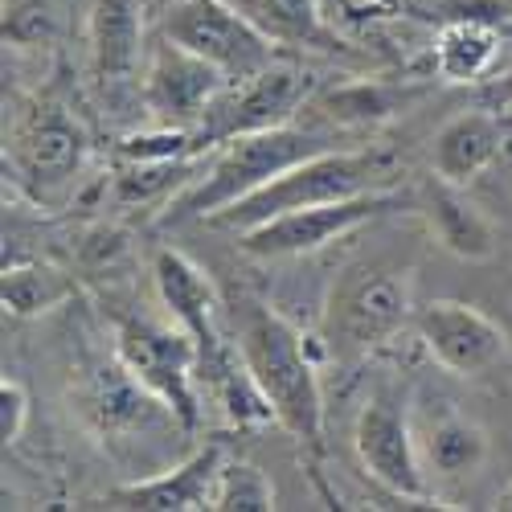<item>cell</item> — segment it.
Wrapping results in <instances>:
<instances>
[{
    "mask_svg": "<svg viewBox=\"0 0 512 512\" xmlns=\"http://www.w3.org/2000/svg\"><path fill=\"white\" fill-rule=\"evenodd\" d=\"M230 332L238 340V349L259 381V390L267 394L275 422L300 443L308 476L316 488L328 496L324 484V390H320V373L312 361V340L295 328L283 312H275L263 300H242L230 312ZM332 500V496H328Z\"/></svg>",
    "mask_w": 512,
    "mask_h": 512,
    "instance_id": "obj_1",
    "label": "cell"
},
{
    "mask_svg": "<svg viewBox=\"0 0 512 512\" xmlns=\"http://www.w3.org/2000/svg\"><path fill=\"white\" fill-rule=\"evenodd\" d=\"M390 181H398V156L390 148H324L300 164H291L287 173L267 181L259 193L218 209L205 226L242 234V230L263 226L291 209L349 201L361 193L390 189Z\"/></svg>",
    "mask_w": 512,
    "mask_h": 512,
    "instance_id": "obj_2",
    "label": "cell"
},
{
    "mask_svg": "<svg viewBox=\"0 0 512 512\" xmlns=\"http://www.w3.org/2000/svg\"><path fill=\"white\" fill-rule=\"evenodd\" d=\"M328 140L308 127H271V132H250L234 136L226 144L213 148V160L205 164V173L160 213V226H189V222H209L218 209L259 193L267 181L287 173L291 164H300L316 152H324Z\"/></svg>",
    "mask_w": 512,
    "mask_h": 512,
    "instance_id": "obj_3",
    "label": "cell"
},
{
    "mask_svg": "<svg viewBox=\"0 0 512 512\" xmlns=\"http://www.w3.org/2000/svg\"><path fill=\"white\" fill-rule=\"evenodd\" d=\"M91 156V136L78 115L54 95H29L5 127V168L37 205L74 197Z\"/></svg>",
    "mask_w": 512,
    "mask_h": 512,
    "instance_id": "obj_4",
    "label": "cell"
},
{
    "mask_svg": "<svg viewBox=\"0 0 512 512\" xmlns=\"http://www.w3.org/2000/svg\"><path fill=\"white\" fill-rule=\"evenodd\" d=\"M70 410L87 426V435L123 459V451H136L144 439H173L189 435L181 418L168 410L152 390L127 373V365L111 357H91L70 369Z\"/></svg>",
    "mask_w": 512,
    "mask_h": 512,
    "instance_id": "obj_5",
    "label": "cell"
},
{
    "mask_svg": "<svg viewBox=\"0 0 512 512\" xmlns=\"http://www.w3.org/2000/svg\"><path fill=\"white\" fill-rule=\"evenodd\" d=\"M111 353L181 418L189 435H197L205 406L197 386V345L177 320L164 324L140 312H111Z\"/></svg>",
    "mask_w": 512,
    "mask_h": 512,
    "instance_id": "obj_6",
    "label": "cell"
},
{
    "mask_svg": "<svg viewBox=\"0 0 512 512\" xmlns=\"http://www.w3.org/2000/svg\"><path fill=\"white\" fill-rule=\"evenodd\" d=\"M406 324H414V291L410 271L402 267L357 263L340 271V279L328 291L324 332L332 349L349 357H369L386 349Z\"/></svg>",
    "mask_w": 512,
    "mask_h": 512,
    "instance_id": "obj_7",
    "label": "cell"
},
{
    "mask_svg": "<svg viewBox=\"0 0 512 512\" xmlns=\"http://www.w3.org/2000/svg\"><path fill=\"white\" fill-rule=\"evenodd\" d=\"M312 99V74L295 62H271L259 74L238 78L213 99L205 119L197 123V152H213L218 144L250 132H271L300 115Z\"/></svg>",
    "mask_w": 512,
    "mask_h": 512,
    "instance_id": "obj_8",
    "label": "cell"
},
{
    "mask_svg": "<svg viewBox=\"0 0 512 512\" xmlns=\"http://www.w3.org/2000/svg\"><path fill=\"white\" fill-rule=\"evenodd\" d=\"M394 205H402V193L394 189H377V193H361L349 201H328V205H308V209H291L279 218L250 226L238 234V250L246 259L259 263H279V259H304L324 246H332L336 238H349L353 230L369 226L381 213H390Z\"/></svg>",
    "mask_w": 512,
    "mask_h": 512,
    "instance_id": "obj_9",
    "label": "cell"
},
{
    "mask_svg": "<svg viewBox=\"0 0 512 512\" xmlns=\"http://www.w3.org/2000/svg\"><path fill=\"white\" fill-rule=\"evenodd\" d=\"M353 451H357L361 472L377 488H386L390 496L406 504L431 508V476H426L422 455H418L414 422L394 394L365 398L353 422Z\"/></svg>",
    "mask_w": 512,
    "mask_h": 512,
    "instance_id": "obj_10",
    "label": "cell"
},
{
    "mask_svg": "<svg viewBox=\"0 0 512 512\" xmlns=\"http://www.w3.org/2000/svg\"><path fill=\"white\" fill-rule=\"evenodd\" d=\"M160 33L193 50L197 58L213 62L230 82L250 78L275 62V46L230 0H181V5L164 13Z\"/></svg>",
    "mask_w": 512,
    "mask_h": 512,
    "instance_id": "obj_11",
    "label": "cell"
},
{
    "mask_svg": "<svg viewBox=\"0 0 512 512\" xmlns=\"http://www.w3.org/2000/svg\"><path fill=\"white\" fill-rule=\"evenodd\" d=\"M422 353L451 377H484L508 361L504 328L463 300H431L414 312Z\"/></svg>",
    "mask_w": 512,
    "mask_h": 512,
    "instance_id": "obj_12",
    "label": "cell"
},
{
    "mask_svg": "<svg viewBox=\"0 0 512 512\" xmlns=\"http://www.w3.org/2000/svg\"><path fill=\"white\" fill-rule=\"evenodd\" d=\"M226 87H230V78L218 66L197 58L185 46H177V41L164 33L144 58V91L140 95H144L152 123H173V127L197 132V123L205 119V111Z\"/></svg>",
    "mask_w": 512,
    "mask_h": 512,
    "instance_id": "obj_13",
    "label": "cell"
},
{
    "mask_svg": "<svg viewBox=\"0 0 512 512\" xmlns=\"http://www.w3.org/2000/svg\"><path fill=\"white\" fill-rule=\"evenodd\" d=\"M222 459H226L222 443H205L156 476H140V480L111 488L99 504L119 508V512H205Z\"/></svg>",
    "mask_w": 512,
    "mask_h": 512,
    "instance_id": "obj_14",
    "label": "cell"
},
{
    "mask_svg": "<svg viewBox=\"0 0 512 512\" xmlns=\"http://www.w3.org/2000/svg\"><path fill=\"white\" fill-rule=\"evenodd\" d=\"M152 283H156V295L164 312L173 316L189 336L193 345H213L222 340L230 328L222 324V295L213 287L209 271L201 263H193L185 250L177 246H156L152 250Z\"/></svg>",
    "mask_w": 512,
    "mask_h": 512,
    "instance_id": "obj_15",
    "label": "cell"
},
{
    "mask_svg": "<svg viewBox=\"0 0 512 512\" xmlns=\"http://www.w3.org/2000/svg\"><path fill=\"white\" fill-rule=\"evenodd\" d=\"M418 213L431 226L435 242L463 263H492L496 259V226L488 213L463 193V185L443 181L439 173L422 177L418 185Z\"/></svg>",
    "mask_w": 512,
    "mask_h": 512,
    "instance_id": "obj_16",
    "label": "cell"
},
{
    "mask_svg": "<svg viewBox=\"0 0 512 512\" xmlns=\"http://www.w3.org/2000/svg\"><path fill=\"white\" fill-rule=\"evenodd\" d=\"M87 54L99 87L132 78L144 62V0H91Z\"/></svg>",
    "mask_w": 512,
    "mask_h": 512,
    "instance_id": "obj_17",
    "label": "cell"
},
{
    "mask_svg": "<svg viewBox=\"0 0 512 512\" xmlns=\"http://www.w3.org/2000/svg\"><path fill=\"white\" fill-rule=\"evenodd\" d=\"M504 148V123L492 107L459 111L431 136V173L455 185H472L484 168L496 164Z\"/></svg>",
    "mask_w": 512,
    "mask_h": 512,
    "instance_id": "obj_18",
    "label": "cell"
},
{
    "mask_svg": "<svg viewBox=\"0 0 512 512\" xmlns=\"http://www.w3.org/2000/svg\"><path fill=\"white\" fill-rule=\"evenodd\" d=\"M230 5L259 29L275 50H320L345 54L349 46L336 37L324 17V0H230Z\"/></svg>",
    "mask_w": 512,
    "mask_h": 512,
    "instance_id": "obj_19",
    "label": "cell"
},
{
    "mask_svg": "<svg viewBox=\"0 0 512 512\" xmlns=\"http://www.w3.org/2000/svg\"><path fill=\"white\" fill-rule=\"evenodd\" d=\"M414 435H418L422 467L431 480L476 476L492 451V439L484 426L472 414H459V410H439L431 422L414 426Z\"/></svg>",
    "mask_w": 512,
    "mask_h": 512,
    "instance_id": "obj_20",
    "label": "cell"
},
{
    "mask_svg": "<svg viewBox=\"0 0 512 512\" xmlns=\"http://www.w3.org/2000/svg\"><path fill=\"white\" fill-rule=\"evenodd\" d=\"M201 173H205V160L201 156L115 164L107 193H111V205L115 209H160L164 213Z\"/></svg>",
    "mask_w": 512,
    "mask_h": 512,
    "instance_id": "obj_21",
    "label": "cell"
},
{
    "mask_svg": "<svg viewBox=\"0 0 512 512\" xmlns=\"http://www.w3.org/2000/svg\"><path fill=\"white\" fill-rule=\"evenodd\" d=\"M422 91L418 87H398V82H381V78H357V82H340V87L324 91L316 99V115H324L336 127H377L394 115H402Z\"/></svg>",
    "mask_w": 512,
    "mask_h": 512,
    "instance_id": "obj_22",
    "label": "cell"
},
{
    "mask_svg": "<svg viewBox=\"0 0 512 512\" xmlns=\"http://www.w3.org/2000/svg\"><path fill=\"white\" fill-rule=\"evenodd\" d=\"M504 46V25L492 21H455L435 33V78L443 82H480L492 74Z\"/></svg>",
    "mask_w": 512,
    "mask_h": 512,
    "instance_id": "obj_23",
    "label": "cell"
},
{
    "mask_svg": "<svg viewBox=\"0 0 512 512\" xmlns=\"http://www.w3.org/2000/svg\"><path fill=\"white\" fill-rule=\"evenodd\" d=\"M78 295V283L70 271L54 267V263H13L5 267V279H0V300H5V312L9 316H41V312H50L66 300H74Z\"/></svg>",
    "mask_w": 512,
    "mask_h": 512,
    "instance_id": "obj_24",
    "label": "cell"
},
{
    "mask_svg": "<svg viewBox=\"0 0 512 512\" xmlns=\"http://www.w3.org/2000/svg\"><path fill=\"white\" fill-rule=\"evenodd\" d=\"M213 512H275L279 496L271 476L259 463L246 459H222L218 480H213V496H209Z\"/></svg>",
    "mask_w": 512,
    "mask_h": 512,
    "instance_id": "obj_25",
    "label": "cell"
},
{
    "mask_svg": "<svg viewBox=\"0 0 512 512\" xmlns=\"http://www.w3.org/2000/svg\"><path fill=\"white\" fill-rule=\"evenodd\" d=\"M177 156H201L197 136L189 127L173 123H152L144 132H127L115 144V164H136V160H177Z\"/></svg>",
    "mask_w": 512,
    "mask_h": 512,
    "instance_id": "obj_26",
    "label": "cell"
},
{
    "mask_svg": "<svg viewBox=\"0 0 512 512\" xmlns=\"http://www.w3.org/2000/svg\"><path fill=\"white\" fill-rule=\"evenodd\" d=\"M398 9L414 21L426 25H455V21H492V25H512V5L508 0H398Z\"/></svg>",
    "mask_w": 512,
    "mask_h": 512,
    "instance_id": "obj_27",
    "label": "cell"
},
{
    "mask_svg": "<svg viewBox=\"0 0 512 512\" xmlns=\"http://www.w3.org/2000/svg\"><path fill=\"white\" fill-rule=\"evenodd\" d=\"M50 37H54V13L46 0H17V5H5L9 46H46Z\"/></svg>",
    "mask_w": 512,
    "mask_h": 512,
    "instance_id": "obj_28",
    "label": "cell"
},
{
    "mask_svg": "<svg viewBox=\"0 0 512 512\" xmlns=\"http://www.w3.org/2000/svg\"><path fill=\"white\" fill-rule=\"evenodd\" d=\"M127 254H132V238H127V230L107 226V222L91 226L78 242V263L87 271H115Z\"/></svg>",
    "mask_w": 512,
    "mask_h": 512,
    "instance_id": "obj_29",
    "label": "cell"
},
{
    "mask_svg": "<svg viewBox=\"0 0 512 512\" xmlns=\"http://www.w3.org/2000/svg\"><path fill=\"white\" fill-rule=\"evenodd\" d=\"M25 422H29V394L17 377L0 381V443L5 451L25 435Z\"/></svg>",
    "mask_w": 512,
    "mask_h": 512,
    "instance_id": "obj_30",
    "label": "cell"
},
{
    "mask_svg": "<svg viewBox=\"0 0 512 512\" xmlns=\"http://www.w3.org/2000/svg\"><path fill=\"white\" fill-rule=\"evenodd\" d=\"M488 107L492 111H512V70L500 74L492 87H488Z\"/></svg>",
    "mask_w": 512,
    "mask_h": 512,
    "instance_id": "obj_31",
    "label": "cell"
}]
</instances>
